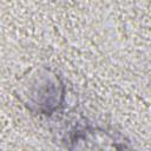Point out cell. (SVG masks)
I'll return each mask as SVG.
<instances>
[{
  "label": "cell",
  "instance_id": "obj_2",
  "mask_svg": "<svg viewBox=\"0 0 151 151\" xmlns=\"http://www.w3.org/2000/svg\"><path fill=\"white\" fill-rule=\"evenodd\" d=\"M67 149H127L124 138L92 125H78L65 137Z\"/></svg>",
  "mask_w": 151,
  "mask_h": 151
},
{
  "label": "cell",
  "instance_id": "obj_1",
  "mask_svg": "<svg viewBox=\"0 0 151 151\" xmlns=\"http://www.w3.org/2000/svg\"><path fill=\"white\" fill-rule=\"evenodd\" d=\"M18 96L31 112L50 117L64 106L65 85L55 72L41 67L25 79Z\"/></svg>",
  "mask_w": 151,
  "mask_h": 151
}]
</instances>
